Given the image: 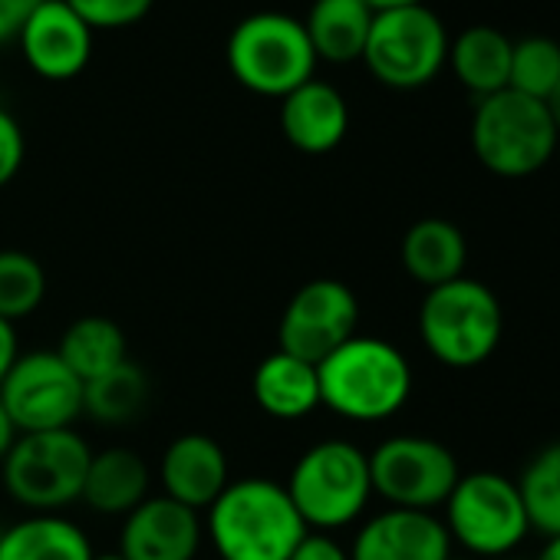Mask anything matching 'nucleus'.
Returning <instances> with one entry per match:
<instances>
[{
    "mask_svg": "<svg viewBox=\"0 0 560 560\" xmlns=\"http://www.w3.org/2000/svg\"><path fill=\"white\" fill-rule=\"evenodd\" d=\"M224 60L231 77L257 93L284 100L307 80H314L317 54L304 31V21L284 11H257L234 24Z\"/></svg>",
    "mask_w": 560,
    "mask_h": 560,
    "instance_id": "5",
    "label": "nucleus"
},
{
    "mask_svg": "<svg viewBox=\"0 0 560 560\" xmlns=\"http://www.w3.org/2000/svg\"><path fill=\"white\" fill-rule=\"evenodd\" d=\"M47 298L44 264L18 247L0 250V320L18 324L40 311Z\"/></svg>",
    "mask_w": 560,
    "mask_h": 560,
    "instance_id": "27",
    "label": "nucleus"
},
{
    "mask_svg": "<svg viewBox=\"0 0 560 560\" xmlns=\"http://www.w3.org/2000/svg\"><path fill=\"white\" fill-rule=\"evenodd\" d=\"M360 301L350 284L337 277L307 280L294 291L277 324V350L304 363H324L337 347L357 337Z\"/></svg>",
    "mask_w": 560,
    "mask_h": 560,
    "instance_id": "12",
    "label": "nucleus"
},
{
    "mask_svg": "<svg viewBox=\"0 0 560 560\" xmlns=\"http://www.w3.org/2000/svg\"><path fill=\"white\" fill-rule=\"evenodd\" d=\"M366 4L380 14V11H396V8H416V4H425V0H366Z\"/></svg>",
    "mask_w": 560,
    "mask_h": 560,
    "instance_id": "35",
    "label": "nucleus"
},
{
    "mask_svg": "<svg viewBox=\"0 0 560 560\" xmlns=\"http://www.w3.org/2000/svg\"><path fill=\"white\" fill-rule=\"evenodd\" d=\"M0 402L21 435L73 429L83 416V383L57 350H34L21 353L8 380L0 383Z\"/></svg>",
    "mask_w": 560,
    "mask_h": 560,
    "instance_id": "11",
    "label": "nucleus"
},
{
    "mask_svg": "<svg viewBox=\"0 0 560 560\" xmlns=\"http://www.w3.org/2000/svg\"><path fill=\"white\" fill-rule=\"evenodd\" d=\"M67 8L96 31H126L149 18L155 0H67Z\"/></svg>",
    "mask_w": 560,
    "mask_h": 560,
    "instance_id": "29",
    "label": "nucleus"
},
{
    "mask_svg": "<svg viewBox=\"0 0 560 560\" xmlns=\"http://www.w3.org/2000/svg\"><path fill=\"white\" fill-rule=\"evenodd\" d=\"M366 455L373 494L386 508L439 511L462 478L452 448L425 435H389Z\"/></svg>",
    "mask_w": 560,
    "mask_h": 560,
    "instance_id": "10",
    "label": "nucleus"
},
{
    "mask_svg": "<svg viewBox=\"0 0 560 560\" xmlns=\"http://www.w3.org/2000/svg\"><path fill=\"white\" fill-rule=\"evenodd\" d=\"M534 560H560V534L557 537H547L544 547H540V553Z\"/></svg>",
    "mask_w": 560,
    "mask_h": 560,
    "instance_id": "37",
    "label": "nucleus"
},
{
    "mask_svg": "<svg viewBox=\"0 0 560 560\" xmlns=\"http://www.w3.org/2000/svg\"><path fill=\"white\" fill-rule=\"evenodd\" d=\"M44 4V0H0V44L18 40L27 18Z\"/></svg>",
    "mask_w": 560,
    "mask_h": 560,
    "instance_id": "32",
    "label": "nucleus"
},
{
    "mask_svg": "<svg viewBox=\"0 0 560 560\" xmlns=\"http://www.w3.org/2000/svg\"><path fill=\"white\" fill-rule=\"evenodd\" d=\"M57 357L73 370V376L80 383H90V380L122 366L129 360V343H126L122 327L113 317L90 314V317H77L63 330Z\"/></svg>",
    "mask_w": 560,
    "mask_h": 560,
    "instance_id": "24",
    "label": "nucleus"
},
{
    "mask_svg": "<svg viewBox=\"0 0 560 560\" xmlns=\"http://www.w3.org/2000/svg\"><path fill=\"white\" fill-rule=\"evenodd\" d=\"M152 471L136 448L113 445L93 452L83 485V504L106 517H126L136 504L149 498Z\"/></svg>",
    "mask_w": 560,
    "mask_h": 560,
    "instance_id": "20",
    "label": "nucleus"
},
{
    "mask_svg": "<svg viewBox=\"0 0 560 560\" xmlns=\"http://www.w3.org/2000/svg\"><path fill=\"white\" fill-rule=\"evenodd\" d=\"M90 458L93 448L77 429L27 432L0 462V481L31 514H63L83 498Z\"/></svg>",
    "mask_w": 560,
    "mask_h": 560,
    "instance_id": "6",
    "label": "nucleus"
},
{
    "mask_svg": "<svg viewBox=\"0 0 560 560\" xmlns=\"http://www.w3.org/2000/svg\"><path fill=\"white\" fill-rule=\"evenodd\" d=\"M250 396L257 409L277 422H298L320 409V380L317 366L304 363L284 350L267 353L254 376H250Z\"/></svg>",
    "mask_w": 560,
    "mask_h": 560,
    "instance_id": "18",
    "label": "nucleus"
},
{
    "mask_svg": "<svg viewBox=\"0 0 560 560\" xmlns=\"http://www.w3.org/2000/svg\"><path fill=\"white\" fill-rule=\"evenodd\" d=\"M547 113H550V119H553V126H557V136H560V83L553 86V93L547 96Z\"/></svg>",
    "mask_w": 560,
    "mask_h": 560,
    "instance_id": "36",
    "label": "nucleus"
},
{
    "mask_svg": "<svg viewBox=\"0 0 560 560\" xmlns=\"http://www.w3.org/2000/svg\"><path fill=\"white\" fill-rule=\"evenodd\" d=\"M24 155H27V139L21 122L8 109H0V188H8L18 178Z\"/></svg>",
    "mask_w": 560,
    "mask_h": 560,
    "instance_id": "30",
    "label": "nucleus"
},
{
    "mask_svg": "<svg viewBox=\"0 0 560 560\" xmlns=\"http://www.w3.org/2000/svg\"><path fill=\"white\" fill-rule=\"evenodd\" d=\"M504 334L498 294L475 277L425 291L419 304V340L448 370H475L494 357Z\"/></svg>",
    "mask_w": 560,
    "mask_h": 560,
    "instance_id": "3",
    "label": "nucleus"
},
{
    "mask_svg": "<svg viewBox=\"0 0 560 560\" xmlns=\"http://www.w3.org/2000/svg\"><path fill=\"white\" fill-rule=\"evenodd\" d=\"M557 149H560V145H557Z\"/></svg>",
    "mask_w": 560,
    "mask_h": 560,
    "instance_id": "40",
    "label": "nucleus"
},
{
    "mask_svg": "<svg viewBox=\"0 0 560 560\" xmlns=\"http://www.w3.org/2000/svg\"><path fill=\"white\" fill-rule=\"evenodd\" d=\"M442 511L452 544L465 547L475 560L504 557L530 534L517 481L501 471L462 475Z\"/></svg>",
    "mask_w": 560,
    "mask_h": 560,
    "instance_id": "8",
    "label": "nucleus"
},
{
    "mask_svg": "<svg viewBox=\"0 0 560 560\" xmlns=\"http://www.w3.org/2000/svg\"><path fill=\"white\" fill-rule=\"evenodd\" d=\"M557 126L540 100L501 90L475 103L471 149L491 175L527 178L557 155Z\"/></svg>",
    "mask_w": 560,
    "mask_h": 560,
    "instance_id": "7",
    "label": "nucleus"
},
{
    "mask_svg": "<svg viewBox=\"0 0 560 560\" xmlns=\"http://www.w3.org/2000/svg\"><path fill=\"white\" fill-rule=\"evenodd\" d=\"M18 47L40 80L67 83L93 60V31L67 8V0H44L21 27Z\"/></svg>",
    "mask_w": 560,
    "mask_h": 560,
    "instance_id": "13",
    "label": "nucleus"
},
{
    "mask_svg": "<svg viewBox=\"0 0 560 560\" xmlns=\"http://www.w3.org/2000/svg\"><path fill=\"white\" fill-rule=\"evenodd\" d=\"M18 425H14V419L8 416V409H4V402H0V462L8 458V452L14 448V442H18Z\"/></svg>",
    "mask_w": 560,
    "mask_h": 560,
    "instance_id": "34",
    "label": "nucleus"
},
{
    "mask_svg": "<svg viewBox=\"0 0 560 560\" xmlns=\"http://www.w3.org/2000/svg\"><path fill=\"white\" fill-rule=\"evenodd\" d=\"M149 402V380L145 370L132 360L122 366L83 383V416L103 425H129L142 416Z\"/></svg>",
    "mask_w": 560,
    "mask_h": 560,
    "instance_id": "25",
    "label": "nucleus"
},
{
    "mask_svg": "<svg viewBox=\"0 0 560 560\" xmlns=\"http://www.w3.org/2000/svg\"><path fill=\"white\" fill-rule=\"evenodd\" d=\"M311 530H340L363 517L373 501L370 455L347 439L314 442L284 481Z\"/></svg>",
    "mask_w": 560,
    "mask_h": 560,
    "instance_id": "4",
    "label": "nucleus"
},
{
    "mask_svg": "<svg viewBox=\"0 0 560 560\" xmlns=\"http://www.w3.org/2000/svg\"><path fill=\"white\" fill-rule=\"evenodd\" d=\"M511 37H504L498 27L475 24L462 31L455 40H448V67L455 80L475 96L485 100L491 93L508 90L511 77Z\"/></svg>",
    "mask_w": 560,
    "mask_h": 560,
    "instance_id": "22",
    "label": "nucleus"
},
{
    "mask_svg": "<svg viewBox=\"0 0 560 560\" xmlns=\"http://www.w3.org/2000/svg\"><path fill=\"white\" fill-rule=\"evenodd\" d=\"M373 18L376 11L366 0H314L304 18V31L311 37L317 60L327 63L363 60Z\"/></svg>",
    "mask_w": 560,
    "mask_h": 560,
    "instance_id": "21",
    "label": "nucleus"
},
{
    "mask_svg": "<svg viewBox=\"0 0 560 560\" xmlns=\"http://www.w3.org/2000/svg\"><path fill=\"white\" fill-rule=\"evenodd\" d=\"M517 491L530 521V530H540L544 537L560 534V442H550L540 448L521 471Z\"/></svg>",
    "mask_w": 560,
    "mask_h": 560,
    "instance_id": "26",
    "label": "nucleus"
},
{
    "mask_svg": "<svg viewBox=\"0 0 560 560\" xmlns=\"http://www.w3.org/2000/svg\"><path fill=\"white\" fill-rule=\"evenodd\" d=\"M350 560H448L452 537L435 511L383 508L360 524Z\"/></svg>",
    "mask_w": 560,
    "mask_h": 560,
    "instance_id": "15",
    "label": "nucleus"
},
{
    "mask_svg": "<svg viewBox=\"0 0 560 560\" xmlns=\"http://www.w3.org/2000/svg\"><path fill=\"white\" fill-rule=\"evenodd\" d=\"M159 478L165 498L201 514L231 485V465L218 439L205 432H185L165 445Z\"/></svg>",
    "mask_w": 560,
    "mask_h": 560,
    "instance_id": "16",
    "label": "nucleus"
},
{
    "mask_svg": "<svg viewBox=\"0 0 560 560\" xmlns=\"http://www.w3.org/2000/svg\"><path fill=\"white\" fill-rule=\"evenodd\" d=\"M205 537L201 514L165 498L149 494L122 517L119 553L126 560H195Z\"/></svg>",
    "mask_w": 560,
    "mask_h": 560,
    "instance_id": "14",
    "label": "nucleus"
},
{
    "mask_svg": "<svg viewBox=\"0 0 560 560\" xmlns=\"http://www.w3.org/2000/svg\"><path fill=\"white\" fill-rule=\"evenodd\" d=\"M93 560H126L119 550H109V553H93Z\"/></svg>",
    "mask_w": 560,
    "mask_h": 560,
    "instance_id": "38",
    "label": "nucleus"
},
{
    "mask_svg": "<svg viewBox=\"0 0 560 560\" xmlns=\"http://www.w3.org/2000/svg\"><path fill=\"white\" fill-rule=\"evenodd\" d=\"M560 83V44L544 34H530L511 44V77L508 90L547 103Z\"/></svg>",
    "mask_w": 560,
    "mask_h": 560,
    "instance_id": "28",
    "label": "nucleus"
},
{
    "mask_svg": "<svg viewBox=\"0 0 560 560\" xmlns=\"http://www.w3.org/2000/svg\"><path fill=\"white\" fill-rule=\"evenodd\" d=\"M21 357V340H18V327L8 324V320H0V383L8 380L11 366L18 363Z\"/></svg>",
    "mask_w": 560,
    "mask_h": 560,
    "instance_id": "33",
    "label": "nucleus"
},
{
    "mask_svg": "<svg viewBox=\"0 0 560 560\" xmlns=\"http://www.w3.org/2000/svg\"><path fill=\"white\" fill-rule=\"evenodd\" d=\"M363 63L389 90H419L445 70L448 31L429 4L380 11Z\"/></svg>",
    "mask_w": 560,
    "mask_h": 560,
    "instance_id": "9",
    "label": "nucleus"
},
{
    "mask_svg": "<svg viewBox=\"0 0 560 560\" xmlns=\"http://www.w3.org/2000/svg\"><path fill=\"white\" fill-rule=\"evenodd\" d=\"M280 132L304 155H327L340 149L350 132L347 96L327 80H307L280 100Z\"/></svg>",
    "mask_w": 560,
    "mask_h": 560,
    "instance_id": "17",
    "label": "nucleus"
},
{
    "mask_svg": "<svg viewBox=\"0 0 560 560\" xmlns=\"http://www.w3.org/2000/svg\"><path fill=\"white\" fill-rule=\"evenodd\" d=\"M317 380L320 406L350 422H386L412 396V366L383 337L357 334L317 363Z\"/></svg>",
    "mask_w": 560,
    "mask_h": 560,
    "instance_id": "2",
    "label": "nucleus"
},
{
    "mask_svg": "<svg viewBox=\"0 0 560 560\" xmlns=\"http://www.w3.org/2000/svg\"><path fill=\"white\" fill-rule=\"evenodd\" d=\"M205 514L211 547L221 560H291L311 530L288 488L260 475L231 478Z\"/></svg>",
    "mask_w": 560,
    "mask_h": 560,
    "instance_id": "1",
    "label": "nucleus"
},
{
    "mask_svg": "<svg viewBox=\"0 0 560 560\" xmlns=\"http://www.w3.org/2000/svg\"><path fill=\"white\" fill-rule=\"evenodd\" d=\"M448 560H475V557H448Z\"/></svg>",
    "mask_w": 560,
    "mask_h": 560,
    "instance_id": "39",
    "label": "nucleus"
},
{
    "mask_svg": "<svg viewBox=\"0 0 560 560\" xmlns=\"http://www.w3.org/2000/svg\"><path fill=\"white\" fill-rule=\"evenodd\" d=\"M402 270L425 291L442 288L448 280L465 277L468 241L458 224L448 218H419L399 244Z\"/></svg>",
    "mask_w": 560,
    "mask_h": 560,
    "instance_id": "19",
    "label": "nucleus"
},
{
    "mask_svg": "<svg viewBox=\"0 0 560 560\" xmlns=\"http://www.w3.org/2000/svg\"><path fill=\"white\" fill-rule=\"evenodd\" d=\"M93 544L67 514H27L0 534V560H93Z\"/></svg>",
    "mask_w": 560,
    "mask_h": 560,
    "instance_id": "23",
    "label": "nucleus"
},
{
    "mask_svg": "<svg viewBox=\"0 0 560 560\" xmlns=\"http://www.w3.org/2000/svg\"><path fill=\"white\" fill-rule=\"evenodd\" d=\"M291 560H350V550L324 530H307V537L298 544Z\"/></svg>",
    "mask_w": 560,
    "mask_h": 560,
    "instance_id": "31",
    "label": "nucleus"
}]
</instances>
